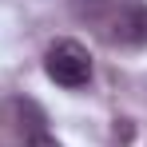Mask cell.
I'll return each mask as SVG.
<instances>
[{
    "mask_svg": "<svg viewBox=\"0 0 147 147\" xmlns=\"http://www.w3.org/2000/svg\"><path fill=\"white\" fill-rule=\"evenodd\" d=\"M44 72L60 88H88L92 84V56L80 40H56L44 52Z\"/></svg>",
    "mask_w": 147,
    "mask_h": 147,
    "instance_id": "obj_1",
    "label": "cell"
},
{
    "mask_svg": "<svg viewBox=\"0 0 147 147\" xmlns=\"http://www.w3.org/2000/svg\"><path fill=\"white\" fill-rule=\"evenodd\" d=\"M107 44H119V48H143L147 44V0H119L107 16Z\"/></svg>",
    "mask_w": 147,
    "mask_h": 147,
    "instance_id": "obj_2",
    "label": "cell"
},
{
    "mask_svg": "<svg viewBox=\"0 0 147 147\" xmlns=\"http://www.w3.org/2000/svg\"><path fill=\"white\" fill-rule=\"evenodd\" d=\"M115 4H119V0H72V12L80 20H103Z\"/></svg>",
    "mask_w": 147,
    "mask_h": 147,
    "instance_id": "obj_3",
    "label": "cell"
},
{
    "mask_svg": "<svg viewBox=\"0 0 147 147\" xmlns=\"http://www.w3.org/2000/svg\"><path fill=\"white\" fill-rule=\"evenodd\" d=\"M20 147H60V143L52 139L48 131H28V135H24V143H20Z\"/></svg>",
    "mask_w": 147,
    "mask_h": 147,
    "instance_id": "obj_4",
    "label": "cell"
}]
</instances>
